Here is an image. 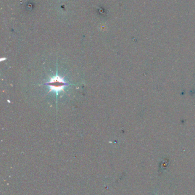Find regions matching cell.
<instances>
[{
	"mask_svg": "<svg viewBox=\"0 0 195 195\" xmlns=\"http://www.w3.org/2000/svg\"><path fill=\"white\" fill-rule=\"evenodd\" d=\"M45 84L49 86V91H53L56 92L57 95L59 92L64 91V88L69 85L68 83L66 82L64 78L58 75H56L50 79L48 82L46 83Z\"/></svg>",
	"mask_w": 195,
	"mask_h": 195,
	"instance_id": "1",
	"label": "cell"
}]
</instances>
